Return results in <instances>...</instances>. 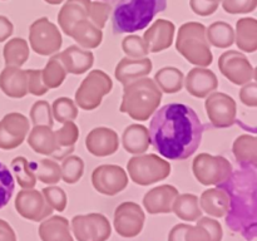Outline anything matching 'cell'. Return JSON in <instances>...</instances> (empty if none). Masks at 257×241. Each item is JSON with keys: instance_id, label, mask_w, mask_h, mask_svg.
I'll list each match as a JSON object with an SVG mask.
<instances>
[{"instance_id": "cell-54", "label": "cell", "mask_w": 257, "mask_h": 241, "mask_svg": "<svg viewBox=\"0 0 257 241\" xmlns=\"http://www.w3.org/2000/svg\"><path fill=\"white\" fill-rule=\"evenodd\" d=\"M0 241H17V235L7 221L0 218Z\"/></svg>"}, {"instance_id": "cell-42", "label": "cell", "mask_w": 257, "mask_h": 241, "mask_svg": "<svg viewBox=\"0 0 257 241\" xmlns=\"http://www.w3.org/2000/svg\"><path fill=\"white\" fill-rule=\"evenodd\" d=\"M30 120L33 126H47L53 128L54 118L52 114V107L47 100H37L30 108Z\"/></svg>"}, {"instance_id": "cell-51", "label": "cell", "mask_w": 257, "mask_h": 241, "mask_svg": "<svg viewBox=\"0 0 257 241\" xmlns=\"http://www.w3.org/2000/svg\"><path fill=\"white\" fill-rule=\"evenodd\" d=\"M217 3H210L206 0H190V7L195 14L200 17H210L218 9Z\"/></svg>"}, {"instance_id": "cell-27", "label": "cell", "mask_w": 257, "mask_h": 241, "mask_svg": "<svg viewBox=\"0 0 257 241\" xmlns=\"http://www.w3.org/2000/svg\"><path fill=\"white\" fill-rule=\"evenodd\" d=\"M38 231L42 241H74L69 221L63 216L44 218Z\"/></svg>"}, {"instance_id": "cell-44", "label": "cell", "mask_w": 257, "mask_h": 241, "mask_svg": "<svg viewBox=\"0 0 257 241\" xmlns=\"http://www.w3.org/2000/svg\"><path fill=\"white\" fill-rule=\"evenodd\" d=\"M15 190V181L9 168L0 162V210L9 203Z\"/></svg>"}, {"instance_id": "cell-55", "label": "cell", "mask_w": 257, "mask_h": 241, "mask_svg": "<svg viewBox=\"0 0 257 241\" xmlns=\"http://www.w3.org/2000/svg\"><path fill=\"white\" fill-rule=\"evenodd\" d=\"M13 24L10 20L5 17H0V42L5 40L13 34Z\"/></svg>"}, {"instance_id": "cell-34", "label": "cell", "mask_w": 257, "mask_h": 241, "mask_svg": "<svg viewBox=\"0 0 257 241\" xmlns=\"http://www.w3.org/2000/svg\"><path fill=\"white\" fill-rule=\"evenodd\" d=\"M153 80L161 92L173 94L182 90L183 84H185V74L178 68L165 67L157 70Z\"/></svg>"}, {"instance_id": "cell-26", "label": "cell", "mask_w": 257, "mask_h": 241, "mask_svg": "<svg viewBox=\"0 0 257 241\" xmlns=\"http://www.w3.org/2000/svg\"><path fill=\"white\" fill-rule=\"evenodd\" d=\"M198 202L202 212L217 218L225 217L230 206L227 193L220 187L207 188L203 191L201 197L198 198Z\"/></svg>"}, {"instance_id": "cell-49", "label": "cell", "mask_w": 257, "mask_h": 241, "mask_svg": "<svg viewBox=\"0 0 257 241\" xmlns=\"http://www.w3.org/2000/svg\"><path fill=\"white\" fill-rule=\"evenodd\" d=\"M197 225L202 226L207 230L211 236V241H222V226L217 220L212 217H200L197 220Z\"/></svg>"}, {"instance_id": "cell-21", "label": "cell", "mask_w": 257, "mask_h": 241, "mask_svg": "<svg viewBox=\"0 0 257 241\" xmlns=\"http://www.w3.org/2000/svg\"><path fill=\"white\" fill-rule=\"evenodd\" d=\"M57 57L67 73L75 75L84 74L93 67V63H94L93 53L78 45H70L63 52L57 53Z\"/></svg>"}, {"instance_id": "cell-17", "label": "cell", "mask_w": 257, "mask_h": 241, "mask_svg": "<svg viewBox=\"0 0 257 241\" xmlns=\"http://www.w3.org/2000/svg\"><path fill=\"white\" fill-rule=\"evenodd\" d=\"M85 147L95 157L114 155L119 148V138L115 131L108 127L93 128L85 138Z\"/></svg>"}, {"instance_id": "cell-14", "label": "cell", "mask_w": 257, "mask_h": 241, "mask_svg": "<svg viewBox=\"0 0 257 241\" xmlns=\"http://www.w3.org/2000/svg\"><path fill=\"white\" fill-rule=\"evenodd\" d=\"M128 182L127 172L120 166L100 165L93 170L92 185L102 195H117L127 187Z\"/></svg>"}, {"instance_id": "cell-31", "label": "cell", "mask_w": 257, "mask_h": 241, "mask_svg": "<svg viewBox=\"0 0 257 241\" xmlns=\"http://www.w3.org/2000/svg\"><path fill=\"white\" fill-rule=\"evenodd\" d=\"M172 212L182 221H197L202 217L198 197L193 193H178L172 205Z\"/></svg>"}, {"instance_id": "cell-25", "label": "cell", "mask_w": 257, "mask_h": 241, "mask_svg": "<svg viewBox=\"0 0 257 241\" xmlns=\"http://www.w3.org/2000/svg\"><path fill=\"white\" fill-rule=\"evenodd\" d=\"M28 145L34 152L44 156H54L58 152L54 131L47 126H33L28 133Z\"/></svg>"}, {"instance_id": "cell-13", "label": "cell", "mask_w": 257, "mask_h": 241, "mask_svg": "<svg viewBox=\"0 0 257 241\" xmlns=\"http://www.w3.org/2000/svg\"><path fill=\"white\" fill-rule=\"evenodd\" d=\"M146 221V213L138 203L127 201L117 206L114 211V228L122 237H136L143 230Z\"/></svg>"}, {"instance_id": "cell-10", "label": "cell", "mask_w": 257, "mask_h": 241, "mask_svg": "<svg viewBox=\"0 0 257 241\" xmlns=\"http://www.w3.org/2000/svg\"><path fill=\"white\" fill-rule=\"evenodd\" d=\"M70 228L77 241H107L112 233V226L103 213L77 215L70 221Z\"/></svg>"}, {"instance_id": "cell-35", "label": "cell", "mask_w": 257, "mask_h": 241, "mask_svg": "<svg viewBox=\"0 0 257 241\" xmlns=\"http://www.w3.org/2000/svg\"><path fill=\"white\" fill-rule=\"evenodd\" d=\"M206 37L210 45L226 49L235 43V30L228 23L215 22L206 28Z\"/></svg>"}, {"instance_id": "cell-12", "label": "cell", "mask_w": 257, "mask_h": 241, "mask_svg": "<svg viewBox=\"0 0 257 241\" xmlns=\"http://www.w3.org/2000/svg\"><path fill=\"white\" fill-rule=\"evenodd\" d=\"M218 69L236 85H243L255 79V68L242 52L227 50L218 58Z\"/></svg>"}, {"instance_id": "cell-15", "label": "cell", "mask_w": 257, "mask_h": 241, "mask_svg": "<svg viewBox=\"0 0 257 241\" xmlns=\"http://www.w3.org/2000/svg\"><path fill=\"white\" fill-rule=\"evenodd\" d=\"M15 208L22 217L35 222L43 221L53 213V208L45 201L42 191L34 188L19 191L15 198Z\"/></svg>"}, {"instance_id": "cell-9", "label": "cell", "mask_w": 257, "mask_h": 241, "mask_svg": "<svg viewBox=\"0 0 257 241\" xmlns=\"http://www.w3.org/2000/svg\"><path fill=\"white\" fill-rule=\"evenodd\" d=\"M29 43L39 55H54L62 48V34L48 18H39L29 28Z\"/></svg>"}, {"instance_id": "cell-37", "label": "cell", "mask_w": 257, "mask_h": 241, "mask_svg": "<svg viewBox=\"0 0 257 241\" xmlns=\"http://www.w3.org/2000/svg\"><path fill=\"white\" fill-rule=\"evenodd\" d=\"M12 171L14 172L15 178H17L18 185L24 190L28 188H34L37 185V177L34 173V167L33 163H30L23 156H18L10 163Z\"/></svg>"}, {"instance_id": "cell-53", "label": "cell", "mask_w": 257, "mask_h": 241, "mask_svg": "<svg viewBox=\"0 0 257 241\" xmlns=\"http://www.w3.org/2000/svg\"><path fill=\"white\" fill-rule=\"evenodd\" d=\"M188 223H177L171 228L168 233V241H185V232Z\"/></svg>"}, {"instance_id": "cell-5", "label": "cell", "mask_w": 257, "mask_h": 241, "mask_svg": "<svg viewBox=\"0 0 257 241\" xmlns=\"http://www.w3.org/2000/svg\"><path fill=\"white\" fill-rule=\"evenodd\" d=\"M176 49L196 67H205L212 64L213 55L211 45L206 37V27L197 22L185 23L177 32Z\"/></svg>"}, {"instance_id": "cell-24", "label": "cell", "mask_w": 257, "mask_h": 241, "mask_svg": "<svg viewBox=\"0 0 257 241\" xmlns=\"http://www.w3.org/2000/svg\"><path fill=\"white\" fill-rule=\"evenodd\" d=\"M2 90L12 98H24L28 94V73L18 67H7L0 75Z\"/></svg>"}, {"instance_id": "cell-28", "label": "cell", "mask_w": 257, "mask_h": 241, "mask_svg": "<svg viewBox=\"0 0 257 241\" xmlns=\"http://www.w3.org/2000/svg\"><path fill=\"white\" fill-rule=\"evenodd\" d=\"M69 37H72L83 49H95L102 43L103 33L102 29L95 27L90 20L83 19L73 25Z\"/></svg>"}, {"instance_id": "cell-38", "label": "cell", "mask_w": 257, "mask_h": 241, "mask_svg": "<svg viewBox=\"0 0 257 241\" xmlns=\"http://www.w3.org/2000/svg\"><path fill=\"white\" fill-rule=\"evenodd\" d=\"M35 177L47 185H55L62 180L60 165L52 158H43L37 163H33Z\"/></svg>"}, {"instance_id": "cell-56", "label": "cell", "mask_w": 257, "mask_h": 241, "mask_svg": "<svg viewBox=\"0 0 257 241\" xmlns=\"http://www.w3.org/2000/svg\"><path fill=\"white\" fill-rule=\"evenodd\" d=\"M45 3H48V4L50 5H58V4H62L64 0H44Z\"/></svg>"}, {"instance_id": "cell-29", "label": "cell", "mask_w": 257, "mask_h": 241, "mask_svg": "<svg viewBox=\"0 0 257 241\" xmlns=\"http://www.w3.org/2000/svg\"><path fill=\"white\" fill-rule=\"evenodd\" d=\"M122 145L128 153L143 155L151 146L150 132L143 125H131L123 131Z\"/></svg>"}, {"instance_id": "cell-1", "label": "cell", "mask_w": 257, "mask_h": 241, "mask_svg": "<svg viewBox=\"0 0 257 241\" xmlns=\"http://www.w3.org/2000/svg\"><path fill=\"white\" fill-rule=\"evenodd\" d=\"M150 140L157 153L167 160L182 161L200 147L203 125L193 108L182 103H170L153 113Z\"/></svg>"}, {"instance_id": "cell-39", "label": "cell", "mask_w": 257, "mask_h": 241, "mask_svg": "<svg viewBox=\"0 0 257 241\" xmlns=\"http://www.w3.org/2000/svg\"><path fill=\"white\" fill-rule=\"evenodd\" d=\"M67 77V70L64 69L60 60L58 59L57 54L53 55L48 60L47 65L42 70V79L45 87L48 89H54V88L60 87Z\"/></svg>"}, {"instance_id": "cell-52", "label": "cell", "mask_w": 257, "mask_h": 241, "mask_svg": "<svg viewBox=\"0 0 257 241\" xmlns=\"http://www.w3.org/2000/svg\"><path fill=\"white\" fill-rule=\"evenodd\" d=\"M185 241H211V236L202 226L188 225L185 232Z\"/></svg>"}, {"instance_id": "cell-8", "label": "cell", "mask_w": 257, "mask_h": 241, "mask_svg": "<svg viewBox=\"0 0 257 241\" xmlns=\"http://www.w3.org/2000/svg\"><path fill=\"white\" fill-rule=\"evenodd\" d=\"M193 176L205 186H218L228 180L233 168L230 161L223 156L200 153L192 162Z\"/></svg>"}, {"instance_id": "cell-23", "label": "cell", "mask_w": 257, "mask_h": 241, "mask_svg": "<svg viewBox=\"0 0 257 241\" xmlns=\"http://www.w3.org/2000/svg\"><path fill=\"white\" fill-rule=\"evenodd\" d=\"M90 0H67L58 14V24L65 35L69 37L73 25L83 19H88Z\"/></svg>"}, {"instance_id": "cell-30", "label": "cell", "mask_w": 257, "mask_h": 241, "mask_svg": "<svg viewBox=\"0 0 257 241\" xmlns=\"http://www.w3.org/2000/svg\"><path fill=\"white\" fill-rule=\"evenodd\" d=\"M235 43L245 53L257 50V20L255 18H241L236 23Z\"/></svg>"}, {"instance_id": "cell-19", "label": "cell", "mask_w": 257, "mask_h": 241, "mask_svg": "<svg viewBox=\"0 0 257 241\" xmlns=\"http://www.w3.org/2000/svg\"><path fill=\"white\" fill-rule=\"evenodd\" d=\"M175 24L170 20L157 19L143 34L150 53H160L172 45L175 38Z\"/></svg>"}, {"instance_id": "cell-33", "label": "cell", "mask_w": 257, "mask_h": 241, "mask_svg": "<svg viewBox=\"0 0 257 241\" xmlns=\"http://www.w3.org/2000/svg\"><path fill=\"white\" fill-rule=\"evenodd\" d=\"M55 141L58 145V152L53 157L55 160H63L67 156L72 155L74 151L75 142L79 138V128L74 122H65L63 123L59 130L54 131Z\"/></svg>"}, {"instance_id": "cell-18", "label": "cell", "mask_w": 257, "mask_h": 241, "mask_svg": "<svg viewBox=\"0 0 257 241\" xmlns=\"http://www.w3.org/2000/svg\"><path fill=\"white\" fill-rule=\"evenodd\" d=\"M185 87L193 97L206 98L218 88L217 75L208 68L195 67L188 72Z\"/></svg>"}, {"instance_id": "cell-22", "label": "cell", "mask_w": 257, "mask_h": 241, "mask_svg": "<svg viewBox=\"0 0 257 241\" xmlns=\"http://www.w3.org/2000/svg\"><path fill=\"white\" fill-rule=\"evenodd\" d=\"M152 60L146 58H128L124 57L119 60L114 70V75L118 82L124 87L128 83L140 78L148 77L152 72Z\"/></svg>"}, {"instance_id": "cell-58", "label": "cell", "mask_w": 257, "mask_h": 241, "mask_svg": "<svg viewBox=\"0 0 257 241\" xmlns=\"http://www.w3.org/2000/svg\"><path fill=\"white\" fill-rule=\"evenodd\" d=\"M99 2H107V0H99Z\"/></svg>"}, {"instance_id": "cell-4", "label": "cell", "mask_w": 257, "mask_h": 241, "mask_svg": "<svg viewBox=\"0 0 257 241\" xmlns=\"http://www.w3.org/2000/svg\"><path fill=\"white\" fill-rule=\"evenodd\" d=\"M162 92L155 80L140 78L124 85L119 110L135 120H147L158 109Z\"/></svg>"}, {"instance_id": "cell-20", "label": "cell", "mask_w": 257, "mask_h": 241, "mask_svg": "<svg viewBox=\"0 0 257 241\" xmlns=\"http://www.w3.org/2000/svg\"><path fill=\"white\" fill-rule=\"evenodd\" d=\"M178 190L172 185H161L148 191L143 197V206L151 215L172 212V205Z\"/></svg>"}, {"instance_id": "cell-50", "label": "cell", "mask_w": 257, "mask_h": 241, "mask_svg": "<svg viewBox=\"0 0 257 241\" xmlns=\"http://www.w3.org/2000/svg\"><path fill=\"white\" fill-rule=\"evenodd\" d=\"M240 99L247 107H256L257 105V84L256 82L246 83L240 90Z\"/></svg>"}, {"instance_id": "cell-7", "label": "cell", "mask_w": 257, "mask_h": 241, "mask_svg": "<svg viewBox=\"0 0 257 241\" xmlns=\"http://www.w3.org/2000/svg\"><path fill=\"white\" fill-rule=\"evenodd\" d=\"M112 88L113 82L107 73L100 69L90 70L75 92V104L84 110L95 109Z\"/></svg>"}, {"instance_id": "cell-48", "label": "cell", "mask_w": 257, "mask_h": 241, "mask_svg": "<svg viewBox=\"0 0 257 241\" xmlns=\"http://www.w3.org/2000/svg\"><path fill=\"white\" fill-rule=\"evenodd\" d=\"M28 93L33 95H44L48 92V88L45 87L42 79V70L39 69H28Z\"/></svg>"}, {"instance_id": "cell-43", "label": "cell", "mask_w": 257, "mask_h": 241, "mask_svg": "<svg viewBox=\"0 0 257 241\" xmlns=\"http://www.w3.org/2000/svg\"><path fill=\"white\" fill-rule=\"evenodd\" d=\"M122 49L128 58H146L150 54L147 44L140 35H127L122 40Z\"/></svg>"}, {"instance_id": "cell-6", "label": "cell", "mask_w": 257, "mask_h": 241, "mask_svg": "<svg viewBox=\"0 0 257 241\" xmlns=\"http://www.w3.org/2000/svg\"><path fill=\"white\" fill-rule=\"evenodd\" d=\"M127 171L131 180L140 186H150L171 175V163L155 153L136 155L128 161Z\"/></svg>"}, {"instance_id": "cell-16", "label": "cell", "mask_w": 257, "mask_h": 241, "mask_svg": "<svg viewBox=\"0 0 257 241\" xmlns=\"http://www.w3.org/2000/svg\"><path fill=\"white\" fill-rule=\"evenodd\" d=\"M30 131V122L22 113L13 112L0 122V148L13 150L22 145Z\"/></svg>"}, {"instance_id": "cell-32", "label": "cell", "mask_w": 257, "mask_h": 241, "mask_svg": "<svg viewBox=\"0 0 257 241\" xmlns=\"http://www.w3.org/2000/svg\"><path fill=\"white\" fill-rule=\"evenodd\" d=\"M232 152L240 166H257V138L255 136L241 135L232 145Z\"/></svg>"}, {"instance_id": "cell-46", "label": "cell", "mask_w": 257, "mask_h": 241, "mask_svg": "<svg viewBox=\"0 0 257 241\" xmlns=\"http://www.w3.org/2000/svg\"><path fill=\"white\" fill-rule=\"evenodd\" d=\"M43 196H44L45 201L49 203L50 207L53 210H57L59 212L65 210L68 203V197L65 191L62 187L58 186H47L42 190Z\"/></svg>"}, {"instance_id": "cell-41", "label": "cell", "mask_w": 257, "mask_h": 241, "mask_svg": "<svg viewBox=\"0 0 257 241\" xmlns=\"http://www.w3.org/2000/svg\"><path fill=\"white\" fill-rule=\"evenodd\" d=\"M50 107H52L53 118L59 123L73 122L79 113L74 100L67 97L57 98Z\"/></svg>"}, {"instance_id": "cell-47", "label": "cell", "mask_w": 257, "mask_h": 241, "mask_svg": "<svg viewBox=\"0 0 257 241\" xmlns=\"http://www.w3.org/2000/svg\"><path fill=\"white\" fill-rule=\"evenodd\" d=\"M222 8L228 14H247L257 7V0H221Z\"/></svg>"}, {"instance_id": "cell-2", "label": "cell", "mask_w": 257, "mask_h": 241, "mask_svg": "<svg viewBox=\"0 0 257 241\" xmlns=\"http://www.w3.org/2000/svg\"><path fill=\"white\" fill-rule=\"evenodd\" d=\"M256 167L241 166L240 170L232 171L227 181L218 185L230 201L226 223L250 241L256 236Z\"/></svg>"}, {"instance_id": "cell-45", "label": "cell", "mask_w": 257, "mask_h": 241, "mask_svg": "<svg viewBox=\"0 0 257 241\" xmlns=\"http://www.w3.org/2000/svg\"><path fill=\"white\" fill-rule=\"evenodd\" d=\"M110 13H112V5L108 4L107 2H99V0L90 2L88 20H90L99 29H103L105 27V23H107Z\"/></svg>"}, {"instance_id": "cell-36", "label": "cell", "mask_w": 257, "mask_h": 241, "mask_svg": "<svg viewBox=\"0 0 257 241\" xmlns=\"http://www.w3.org/2000/svg\"><path fill=\"white\" fill-rule=\"evenodd\" d=\"M29 45L23 38H14L9 40L4 47L5 64L8 67L20 68L29 59Z\"/></svg>"}, {"instance_id": "cell-40", "label": "cell", "mask_w": 257, "mask_h": 241, "mask_svg": "<svg viewBox=\"0 0 257 241\" xmlns=\"http://www.w3.org/2000/svg\"><path fill=\"white\" fill-rule=\"evenodd\" d=\"M60 170H62V180L68 185H73L82 178L84 172V161L79 156L69 155L62 160Z\"/></svg>"}, {"instance_id": "cell-3", "label": "cell", "mask_w": 257, "mask_h": 241, "mask_svg": "<svg viewBox=\"0 0 257 241\" xmlns=\"http://www.w3.org/2000/svg\"><path fill=\"white\" fill-rule=\"evenodd\" d=\"M167 8V0H119L112 13L114 34L142 30Z\"/></svg>"}, {"instance_id": "cell-57", "label": "cell", "mask_w": 257, "mask_h": 241, "mask_svg": "<svg viewBox=\"0 0 257 241\" xmlns=\"http://www.w3.org/2000/svg\"><path fill=\"white\" fill-rule=\"evenodd\" d=\"M206 2H210V3H217V4H220L221 0H206Z\"/></svg>"}, {"instance_id": "cell-11", "label": "cell", "mask_w": 257, "mask_h": 241, "mask_svg": "<svg viewBox=\"0 0 257 241\" xmlns=\"http://www.w3.org/2000/svg\"><path fill=\"white\" fill-rule=\"evenodd\" d=\"M205 109L213 127L228 128L236 123L237 104L236 100L226 93H210L206 97Z\"/></svg>"}]
</instances>
